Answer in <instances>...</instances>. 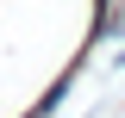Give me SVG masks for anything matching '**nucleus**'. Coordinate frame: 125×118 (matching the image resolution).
Segmentation results:
<instances>
[{
	"mask_svg": "<svg viewBox=\"0 0 125 118\" xmlns=\"http://www.w3.org/2000/svg\"><path fill=\"white\" fill-rule=\"evenodd\" d=\"M100 0H0V118H31L81 62Z\"/></svg>",
	"mask_w": 125,
	"mask_h": 118,
	"instance_id": "f257e3e1",
	"label": "nucleus"
}]
</instances>
